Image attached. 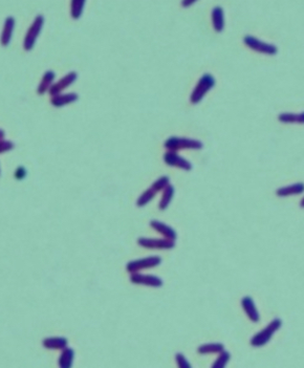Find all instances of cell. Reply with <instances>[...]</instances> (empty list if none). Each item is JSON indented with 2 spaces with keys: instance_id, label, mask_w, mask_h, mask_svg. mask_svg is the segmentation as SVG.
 <instances>
[{
  "instance_id": "17",
  "label": "cell",
  "mask_w": 304,
  "mask_h": 368,
  "mask_svg": "<svg viewBox=\"0 0 304 368\" xmlns=\"http://www.w3.org/2000/svg\"><path fill=\"white\" fill-rule=\"evenodd\" d=\"M78 94L74 93V92H71V93H64V94H57L55 96H53L52 100H51V103L55 106V107H62V106L64 105H67V104H71V103H74L78 100Z\"/></svg>"
},
{
  "instance_id": "18",
  "label": "cell",
  "mask_w": 304,
  "mask_h": 368,
  "mask_svg": "<svg viewBox=\"0 0 304 368\" xmlns=\"http://www.w3.org/2000/svg\"><path fill=\"white\" fill-rule=\"evenodd\" d=\"M212 22L214 30L220 33L224 27V17L223 11L220 6H215L212 11Z\"/></svg>"
},
{
  "instance_id": "23",
  "label": "cell",
  "mask_w": 304,
  "mask_h": 368,
  "mask_svg": "<svg viewBox=\"0 0 304 368\" xmlns=\"http://www.w3.org/2000/svg\"><path fill=\"white\" fill-rule=\"evenodd\" d=\"M155 195H156V192L150 187L149 189L144 191L140 195L138 200H136V205H138V207H144L147 204H149V202L154 198Z\"/></svg>"
},
{
  "instance_id": "11",
  "label": "cell",
  "mask_w": 304,
  "mask_h": 368,
  "mask_svg": "<svg viewBox=\"0 0 304 368\" xmlns=\"http://www.w3.org/2000/svg\"><path fill=\"white\" fill-rule=\"evenodd\" d=\"M241 307L252 322L257 323L259 321V319H260L259 312H258L256 305H255L254 300L251 297L247 296L241 299Z\"/></svg>"
},
{
  "instance_id": "5",
  "label": "cell",
  "mask_w": 304,
  "mask_h": 368,
  "mask_svg": "<svg viewBox=\"0 0 304 368\" xmlns=\"http://www.w3.org/2000/svg\"><path fill=\"white\" fill-rule=\"evenodd\" d=\"M43 24H44L43 16H41V15L37 16L36 19L34 20V22L32 23V25L29 26V28L26 32V35L24 37L23 47H24L25 51H31L32 48L34 47L37 38H38L39 34H40V32L42 30Z\"/></svg>"
},
{
  "instance_id": "6",
  "label": "cell",
  "mask_w": 304,
  "mask_h": 368,
  "mask_svg": "<svg viewBox=\"0 0 304 368\" xmlns=\"http://www.w3.org/2000/svg\"><path fill=\"white\" fill-rule=\"evenodd\" d=\"M138 244L142 248L152 250H170L175 247L174 241L165 238H147L141 237L138 239Z\"/></svg>"
},
{
  "instance_id": "15",
  "label": "cell",
  "mask_w": 304,
  "mask_h": 368,
  "mask_svg": "<svg viewBox=\"0 0 304 368\" xmlns=\"http://www.w3.org/2000/svg\"><path fill=\"white\" fill-rule=\"evenodd\" d=\"M75 360V351L71 347H66L65 350L61 351L60 356L58 359L59 368H72Z\"/></svg>"
},
{
  "instance_id": "19",
  "label": "cell",
  "mask_w": 304,
  "mask_h": 368,
  "mask_svg": "<svg viewBox=\"0 0 304 368\" xmlns=\"http://www.w3.org/2000/svg\"><path fill=\"white\" fill-rule=\"evenodd\" d=\"M224 351V345L222 343H205L202 344L198 348V353L200 355H212V354H220Z\"/></svg>"
},
{
  "instance_id": "26",
  "label": "cell",
  "mask_w": 304,
  "mask_h": 368,
  "mask_svg": "<svg viewBox=\"0 0 304 368\" xmlns=\"http://www.w3.org/2000/svg\"><path fill=\"white\" fill-rule=\"evenodd\" d=\"M170 185V180L168 177H161L160 179L156 180L152 185H151V188L158 193L160 191H164L167 187H168Z\"/></svg>"
},
{
  "instance_id": "14",
  "label": "cell",
  "mask_w": 304,
  "mask_h": 368,
  "mask_svg": "<svg viewBox=\"0 0 304 368\" xmlns=\"http://www.w3.org/2000/svg\"><path fill=\"white\" fill-rule=\"evenodd\" d=\"M15 27V19L13 17H7L4 21V26L1 33V37H0V42L3 46H7L11 42L13 31Z\"/></svg>"
},
{
  "instance_id": "1",
  "label": "cell",
  "mask_w": 304,
  "mask_h": 368,
  "mask_svg": "<svg viewBox=\"0 0 304 368\" xmlns=\"http://www.w3.org/2000/svg\"><path fill=\"white\" fill-rule=\"evenodd\" d=\"M282 321L280 319H274V320L269 323L263 329H261L260 332H258L256 335H254L251 338V345L254 347H261L268 344L272 337L275 335V333L278 331V329L281 327Z\"/></svg>"
},
{
  "instance_id": "22",
  "label": "cell",
  "mask_w": 304,
  "mask_h": 368,
  "mask_svg": "<svg viewBox=\"0 0 304 368\" xmlns=\"http://www.w3.org/2000/svg\"><path fill=\"white\" fill-rule=\"evenodd\" d=\"M278 119L282 123H301V124H304V112H301L299 114L281 113L278 117Z\"/></svg>"
},
{
  "instance_id": "13",
  "label": "cell",
  "mask_w": 304,
  "mask_h": 368,
  "mask_svg": "<svg viewBox=\"0 0 304 368\" xmlns=\"http://www.w3.org/2000/svg\"><path fill=\"white\" fill-rule=\"evenodd\" d=\"M42 345L46 350L63 351L68 347V341L65 337H47L43 339Z\"/></svg>"
},
{
  "instance_id": "2",
  "label": "cell",
  "mask_w": 304,
  "mask_h": 368,
  "mask_svg": "<svg viewBox=\"0 0 304 368\" xmlns=\"http://www.w3.org/2000/svg\"><path fill=\"white\" fill-rule=\"evenodd\" d=\"M164 146L168 151L176 152L181 149H195L199 150L203 148V143L198 140H192L187 138H176L171 137L167 139L164 143Z\"/></svg>"
},
{
  "instance_id": "16",
  "label": "cell",
  "mask_w": 304,
  "mask_h": 368,
  "mask_svg": "<svg viewBox=\"0 0 304 368\" xmlns=\"http://www.w3.org/2000/svg\"><path fill=\"white\" fill-rule=\"evenodd\" d=\"M304 192V184L297 183L293 184V185L282 187L276 191V194L280 197H286V196H292V195H298Z\"/></svg>"
},
{
  "instance_id": "24",
  "label": "cell",
  "mask_w": 304,
  "mask_h": 368,
  "mask_svg": "<svg viewBox=\"0 0 304 368\" xmlns=\"http://www.w3.org/2000/svg\"><path fill=\"white\" fill-rule=\"evenodd\" d=\"M230 359H231L230 353L227 352V351H223L222 353H220L218 355V357L216 358V360L214 361L211 368H225V367H227Z\"/></svg>"
},
{
  "instance_id": "8",
  "label": "cell",
  "mask_w": 304,
  "mask_h": 368,
  "mask_svg": "<svg viewBox=\"0 0 304 368\" xmlns=\"http://www.w3.org/2000/svg\"><path fill=\"white\" fill-rule=\"evenodd\" d=\"M130 281L133 284L145 285L150 287H161L163 285V280L155 275H147L135 273L130 275Z\"/></svg>"
},
{
  "instance_id": "21",
  "label": "cell",
  "mask_w": 304,
  "mask_h": 368,
  "mask_svg": "<svg viewBox=\"0 0 304 368\" xmlns=\"http://www.w3.org/2000/svg\"><path fill=\"white\" fill-rule=\"evenodd\" d=\"M174 192L175 190L172 185H169L163 191V195H162V198L159 204V208L161 210H166L167 208H168V206L170 205V202L174 196Z\"/></svg>"
},
{
  "instance_id": "28",
  "label": "cell",
  "mask_w": 304,
  "mask_h": 368,
  "mask_svg": "<svg viewBox=\"0 0 304 368\" xmlns=\"http://www.w3.org/2000/svg\"><path fill=\"white\" fill-rule=\"evenodd\" d=\"M15 147V145L11 141H6L0 139V153H4L9 150H12Z\"/></svg>"
},
{
  "instance_id": "4",
  "label": "cell",
  "mask_w": 304,
  "mask_h": 368,
  "mask_svg": "<svg viewBox=\"0 0 304 368\" xmlns=\"http://www.w3.org/2000/svg\"><path fill=\"white\" fill-rule=\"evenodd\" d=\"M162 263V258L160 256H149L136 260H131L126 266L127 272L131 274L140 273L143 270H148L159 267Z\"/></svg>"
},
{
  "instance_id": "30",
  "label": "cell",
  "mask_w": 304,
  "mask_h": 368,
  "mask_svg": "<svg viewBox=\"0 0 304 368\" xmlns=\"http://www.w3.org/2000/svg\"><path fill=\"white\" fill-rule=\"evenodd\" d=\"M194 3H195V1H183L182 2V5L183 6H189V5L194 4Z\"/></svg>"
},
{
  "instance_id": "7",
  "label": "cell",
  "mask_w": 304,
  "mask_h": 368,
  "mask_svg": "<svg viewBox=\"0 0 304 368\" xmlns=\"http://www.w3.org/2000/svg\"><path fill=\"white\" fill-rule=\"evenodd\" d=\"M243 41L244 43H246V45H248L251 48V50H254L255 52H258L261 54L275 55L277 54V51H278L275 45L262 42L253 36H247L246 38H244Z\"/></svg>"
},
{
  "instance_id": "20",
  "label": "cell",
  "mask_w": 304,
  "mask_h": 368,
  "mask_svg": "<svg viewBox=\"0 0 304 368\" xmlns=\"http://www.w3.org/2000/svg\"><path fill=\"white\" fill-rule=\"evenodd\" d=\"M54 79H55V73L52 72V71H47L43 77H42V80L40 82V84H39V87H38V93L39 94H43L45 93L47 91H50L51 87L53 86V82H54Z\"/></svg>"
},
{
  "instance_id": "25",
  "label": "cell",
  "mask_w": 304,
  "mask_h": 368,
  "mask_svg": "<svg viewBox=\"0 0 304 368\" xmlns=\"http://www.w3.org/2000/svg\"><path fill=\"white\" fill-rule=\"evenodd\" d=\"M85 6V1L84 0H73L71 2V14L74 19H79L80 16L82 15V12Z\"/></svg>"
},
{
  "instance_id": "27",
  "label": "cell",
  "mask_w": 304,
  "mask_h": 368,
  "mask_svg": "<svg viewBox=\"0 0 304 368\" xmlns=\"http://www.w3.org/2000/svg\"><path fill=\"white\" fill-rule=\"evenodd\" d=\"M175 363L178 365V368H192L191 364L187 360V358H186L182 353L175 355Z\"/></svg>"
},
{
  "instance_id": "10",
  "label": "cell",
  "mask_w": 304,
  "mask_h": 368,
  "mask_svg": "<svg viewBox=\"0 0 304 368\" xmlns=\"http://www.w3.org/2000/svg\"><path fill=\"white\" fill-rule=\"evenodd\" d=\"M77 80V73L71 72L67 75H65L61 80H59L57 83L53 84V86L50 89V94L55 96L57 94H60L61 92H63L68 86H71L75 81Z\"/></svg>"
},
{
  "instance_id": "3",
  "label": "cell",
  "mask_w": 304,
  "mask_h": 368,
  "mask_svg": "<svg viewBox=\"0 0 304 368\" xmlns=\"http://www.w3.org/2000/svg\"><path fill=\"white\" fill-rule=\"evenodd\" d=\"M214 85L215 79L213 78V76L210 74H204L200 79L198 85L195 86V89L193 90L190 96V102L192 104L200 103L205 95V93H207L211 89H213Z\"/></svg>"
},
{
  "instance_id": "32",
  "label": "cell",
  "mask_w": 304,
  "mask_h": 368,
  "mask_svg": "<svg viewBox=\"0 0 304 368\" xmlns=\"http://www.w3.org/2000/svg\"><path fill=\"white\" fill-rule=\"evenodd\" d=\"M300 206L302 207V208H304V197L301 199V201H300Z\"/></svg>"
},
{
  "instance_id": "9",
  "label": "cell",
  "mask_w": 304,
  "mask_h": 368,
  "mask_svg": "<svg viewBox=\"0 0 304 368\" xmlns=\"http://www.w3.org/2000/svg\"><path fill=\"white\" fill-rule=\"evenodd\" d=\"M164 161L167 165H169V166L172 167L180 168L186 171H190L192 169L191 163L184 159L183 157L179 156V154L174 151H167L164 156Z\"/></svg>"
},
{
  "instance_id": "31",
  "label": "cell",
  "mask_w": 304,
  "mask_h": 368,
  "mask_svg": "<svg viewBox=\"0 0 304 368\" xmlns=\"http://www.w3.org/2000/svg\"><path fill=\"white\" fill-rule=\"evenodd\" d=\"M4 138V131L0 129V139H3Z\"/></svg>"
},
{
  "instance_id": "29",
  "label": "cell",
  "mask_w": 304,
  "mask_h": 368,
  "mask_svg": "<svg viewBox=\"0 0 304 368\" xmlns=\"http://www.w3.org/2000/svg\"><path fill=\"white\" fill-rule=\"evenodd\" d=\"M25 177H26V170L24 169V167H22V166L18 167L15 171V179L16 180H23Z\"/></svg>"
},
{
  "instance_id": "12",
  "label": "cell",
  "mask_w": 304,
  "mask_h": 368,
  "mask_svg": "<svg viewBox=\"0 0 304 368\" xmlns=\"http://www.w3.org/2000/svg\"><path fill=\"white\" fill-rule=\"evenodd\" d=\"M150 227L153 230L158 232V233L163 235L165 239L175 241V239L178 238V234H176V232L171 227H169L168 225L164 224V222H161L159 220H152V221H150Z\"/></svg>"
}]
</instances>
